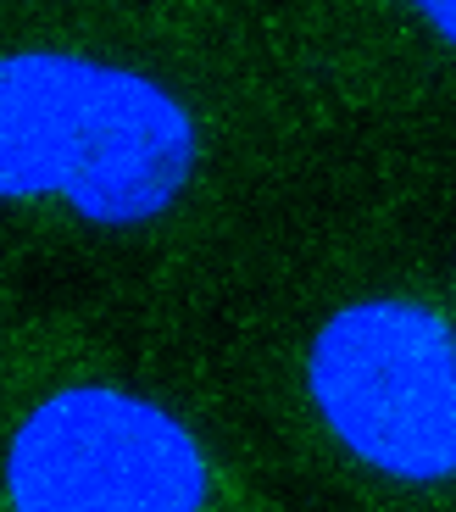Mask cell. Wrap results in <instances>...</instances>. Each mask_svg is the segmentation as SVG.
Instances as JSON below:
<instances>
[{
	"instance_id": "cell-1",
	"label": "cell",
	"mask_w": 456,
	"mask_h": 512,
	"mask_svg": "<svg viewBox=\"0 0 456 512\" xmlns=\"http://www.w3.org/2000/svg\"><path fill=\"white\" fill-rule=\"evenodd\" d=\"M195 167L173 95L123 67L28 51L0 62V195H67L89 223L156 218Z\"/></svg>"
},
{
	"instance_id": "cell-2",
	"label": "cell",
	"mask_w": 456,
	"mask_h": 512,
	"mask_svg": "<svg viewBox=\"0 0 456 512\" xmlns=\"http://www.w3.org/2000/svg\"><path fill=\"white\" fill-rule=\"evenodd\" d=\"M312 396L362 462L395 479L456 474V334L412 301H362L323 323Z\"/></svg>"
},
{
	"instance_id": "cell-3",
	"label": "cell",
	"mask_w": 456,
	"mask_h": 512,
	"mask_svg": "<svg viewBox=\"0 0 456 512\" xmlns=\"http://www.w3.org/2000/svg\"><path fill=\"white\" fill-rule=\"evenodd\" d=\"M6 485L17 512H201L206 462L162 407L78 384L28 412Z\"/></svg>"
},
{
	"instance_id": "cell-4",
	"label": "cell",
	"mask_w": 456,
	"mask_h": 512,
	"mask_svg": "<svg viewBox=\"0 0 456 512\" xmlns=\"http://www.w3.org/2000/svg\"><path fill=\"white\" fill-rule=\"evenodd\" d=\"M423 17H429L445 39H456V0H423Z\"/></svg>"
}]
</instances>
